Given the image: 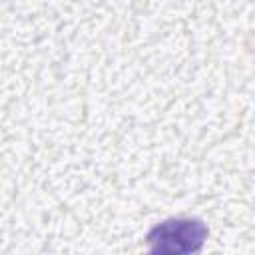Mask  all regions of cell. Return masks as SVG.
<instances>
[{"label": "cell", "mask_w": 255, "mask_h": 255, "mask_svg": "<svg viewBox=\"0 0 255 255\" xmlns=\"http://www.w3.org/2000/svg\"><path fill=\"white\" fill-rule=\"evenodd\" d=\"M209 235L207 225L195 217L165 219L145 235L151 253H197Z\"/></svg>", "instance_id": "obj_1"}]
</instances>
